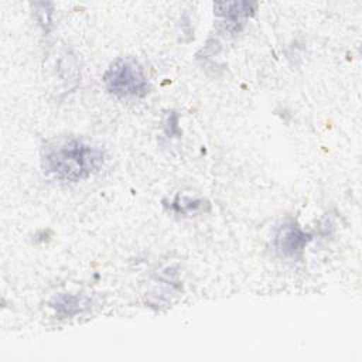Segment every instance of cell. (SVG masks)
Instances as JSON below:
<instances>
[{
    "mask_svg": "<svg viewBox=\"0 0 362 362\" xmlns=\"http://www.w3.org/2000/svg\"><path fill=\"white\" fill-rule=\"evenodd\" d=\"M105 161V153L83 140L65 139L48 146L41 156L47 175L66 182H78L98 173Z\"/></svg>",
    "mask_w": 362,
    "mask_h": 362,
    "instance_id": "1",
    "label": "cell"
},
{
    "mask_svg": "<svg viewBox=\"0 0 362 362\" xmlns=\"http://www.w3.org/2000/svg\"><path fill=\"white\" fill-rule=\"evenodd\" d=\"M92 298L85 293H59L49 301L58 318H74L90 308Z\"/></svg>",
    "mask_w": 362,
    "mask_h": 362,
    "instance_id": "6",
    "label": "cell"
},
{
    "mask_svg": "<svg viewBox=\"0 0 362 362\" xmlns=\"http://www.w3.org/2000/svg\"><path fill=\"white\" fill-rule=\"evenodd\" d=\"M313 236L303 230L296 221L287 219L279 225L274 233V247L286 257H296L301 255Z\"/></svg>",
    "mask_w": 362,
    "mask_h": 362,
    "instance_id": "4",
    "label": "cell"
},
{
    "mask_svg": "<svg viewBox=\"0 0 362 362\" xmlns=\"http://www.w3.org/2000/svg\"><path fill=\"white\" fill-rule=\"evenodd\" d=\"M103 83L109 93L122 99H141L151 90L143 68L129 58L115 59L103 74Z\"/></svg>",
    "mask_w": 362,
    "mask_h": 362,
    "instance_id": "2",
    "label": "cell"
},
{
    "mask_svg": "<svg viewBox=\"0 0 362 362\" xmlns=\"http://www.w3.org/2000/svg\"><path fill=\"white\" fill-rule=\"evenodd\" d=\"M164 129H165V133L168 136L180 137L181 132H180V127H178V115L175 112H168V115L165 117Z\"/></svg>",
    "mask_w": 362,
    "mask_h": 362,
    "instance_id": "9",
    "label": "cell"
},
{
    "mask_svg": "<svg viewBox=\"0 0 362 362\" xmlns=\"http://www.w3.org/2000/svg\"><path fill=\"white\" fill-rule=\"evenodd\" d=\"M52 92L57 96H64L74 92L81 83V69L76 55L69 48L57 51L51 68Z\"/></svg>",
    "mask_w": 362,
    "mask_h": 362,
    "instance_id": "3",
    "label": "cell"
},
{
    "mask_svg": "<svg viewBox=\"0 0 362 362\" xmlns=\"http://www.w3.org/2000/svg\"><path fill=\"white\" fill-rule=\"evenodd\" d=\"M181 30H182V33L185 34V35H188V41L192 38V27H191V20H189V17H188V14H184L182 17H181Z\"/></svg>",
    "mask_w": 362,
    "mask_h": 362,
    "instance_id": "10",
    "label": "cell"
},
{
    "mask_svg": "<svg viewBox=\"0 0 362 362\" xmlns=\"http://www.w3.org/2000/svg\"><path fill=\"white\" fill-rule=\"evenodd\" d=\"M256 11V3L252 1H218L214 4L215 16L221 17L229 31H239L243 20L252 17Z\"/></svg>",
    "mask_w": 362,
    "mask_h": 362,
    "instance_id": "5",
    "label": "cell"
},
{
    "mask_svg": "<svg viewBox=\"0 0 362 362\" xmlns=\"http://www.w3.org/2000/svg\"><path fill=\"white\" fill-rule=\"evenodd\" d=\"M209 209V204L202 198H192L188 195L177 194L170 204V209L177 215H191Z\"/></svg>",
    "mask_w": 362,
    "mask_h": 362,
    "instance_id": "7",
    "label": "cell"
},
{
    "mask_svg": "<svg viewBox=\"0 0 362 362\" xmlns=\"http://www.w3.org/2000/svg\"><path fill=\"white\" fill-rule=\"evenodd\" d=\"M34 11L38 24L44 30V33H48L52 27V14H54V7L51 3L41 1V3H34Z\"/></svg>",
    "mask_w": 362,
    "mask_h": 362,
    "instance_id": "8",
    "label": "cell"
}]
</instances>
